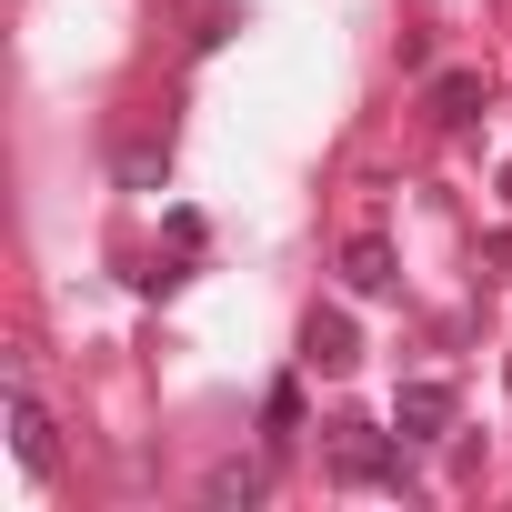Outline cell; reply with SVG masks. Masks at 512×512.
Segmentation results:
<instances>
[{"instance_id":"obj_1","label":"cell","mask_w":512,"mask_h":512,"mask_svg":"<svg viewBox=\"0 0 512 512\" xmlns=\"http://www.w3.org/2000/svg\"><path fill=\"white\" fill-rule=\"evenodd\" d=\"M332 472L342 482H372V492H412V442L402 432H372V422H332Z\"/></svg>"},{"instance_id":"obj_3","label":"cell","mask_w":512,"mask_h":512,"mask_svg":"<svg viewBox=\"0 0 512 512\" xmlns=\"http://www.w3.org/2000/svg\"><path fill=\"white\" fill-rule=\"evenodd\" d=\"M392 432L402 442H442L452 432V382H402L392 392Z\"/></svg>"},{"instance_id":"obj_6","label":"cell","mask_w":512,"mask_h":512,"mask_svg":"<svg viewBox=\"0 0 512 512\" xmlns=\"http://www.w3.org/2000/svg\"><path fill=\"white\" fill-rule=\"evenodd\" d=\"M342 282H352V292H392V241H372V231H362V241L342 251Z\"/></svg>"},{"instance_id":"obj_4","label":"cell","mask_w":512,"mask_h":512,"mask_svg":"<svg viewBox=\"0 0 512 512\" xmlns=\"http://www.w3.org/2000/svg\"><path fill=\"white\" fill-rule=\"evenodd\" d=\"M302 362H312V372H352V362H362L352 312H312V322H302Z\"/></svg>"},{"instance_id":"obj_5","label":"cell","mask_w":512,"mask_h":512,"mask_svg":"<svg viewBox=\"0 0 512 512\" xmlns=\"http://www.w3.org/2000/svg\"><path fill=\"white\" fill-rule=\"evenodd\" d=\"M432 121H442V131L482 121V71H432Z\"/></svg>"},{"instance_id":"obj_7","label":"cell","mask_w":512,"mask_h":512,"mask_svg":"<svg viewBox=\"0 0 512 512\" xmlns=\"http://www.w3.org/2000/svg\"><path fill=\"white\" fill-rule=\"evenodd\" d=\"M201 502H262V462H221L201 482Z\"/></svg>"},{"instance_id":"obj_2","label":"cell","mask_w":512,"mask_h":512,"mask_svg":"<svg viewBox=\"0 0 512 512\" xmlns=\"http://www.w3.org/2000/svg\"><path fill=\"white\" fill-rule=\"evenodd\" d=\"M11 452H21V472H51V462H61L51 412H41V392H31V372H21V362H11Z\"/></svg>"},{"instance_id":"obj_8","label":"cell","mask_w":512,"mask_h":512,"mask_svg":"<svg viewBox=\"0 0 512 512\" xmlns=\"http://www.w3.org/2000/svg\"><path fill=\"white\" fill-rule=\"evenodd\" d=\"M502 201H512V161H502Z\"/></svg>"}]
</instances>
